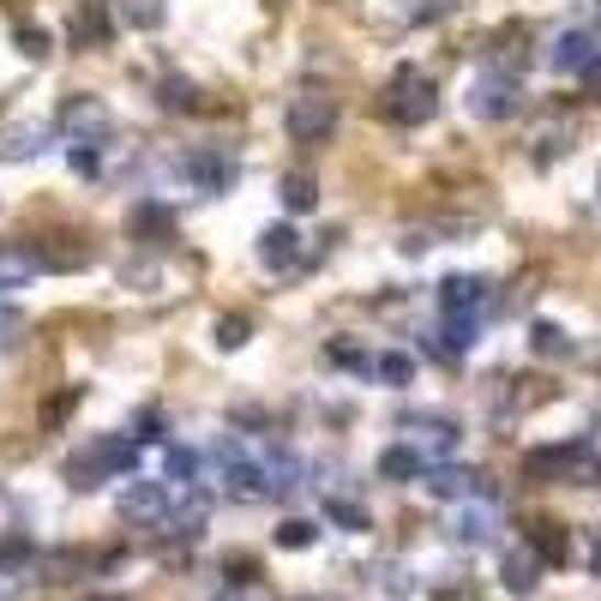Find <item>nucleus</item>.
<instances>
[{
	"mask_svg": "<svg viewBox=\"0 0 601 601\" xmlns=\"http://www.w3.org/2000/svg\"><path fill=\"white\" fill-rule=\"evenodd\" d=\"M138 469V439H121V433H102V439L91 445H79V452L67 457V488H79V493H91L102 488V481H121V476H133Z\"/></svg>",
	"mask_w": 601,
	"mask_h": 601,
	"instance_id": "nucleus-1",
	"label": "nucleus"
},
{
	"mask_svg": "<svg viewBox=\"0 0 601 601\" xmlns=\"http://www.w3.org/2000/svg\"><path fill=\"white\" fill-rule=\"evenodd\" d=\"M523 476H535V481H571V488H601V452L596 445H583V439H571V445H542V452H530L523 457Z\"/></svg>",
	"mask_w": 601,
	"mask_h": 601,
	"instance_id": "nucleus-2",
	"label": "nucleus"
},
{
	"mask_svg": "<svg viewBox=\"0 0 601 601\" xmlns=\"http://www.w3.org/2000/svg\"><path fill=\"white\" fill-rule=\"evenodd\" d=\"M211 469H216V481H223V493H235V500H265V464H259V452H247L241 439H216L211 445Z\"/></svg>",
	"mask_w": 601,
	"mask_h": 601,
	"instance_id": "nucleus-3",
	"label": "nucleus"
},
{
	"mask_svg": "<svg viewBox=\"0 0 601 601\" xmlns=\"http://www.w3.org/2000/svg\"><path fill=\"white\" fill-rule=\"evenodd\" d=\"M386 114H391L398 126H427L433 114H439V91H433L427 73H415V67H398V73H391V85H386Z\"/></svg>",
	"mask_w": 601,
	"mask_h": 601,
	"instance_id": "nucleus-4",
	"label": "nucleus"
},
{
	"mask_svg": "<svg viewBox=\"0 0 601 601\" xmlns=\"http://www.w3.org/2000/svg\"><path fill=\"white\" fill-rule=\"evenodd\" d=\"M398 433L427 457V464H445V457H457V445H464V427H457L452 415H433V409H409L398 421Z\"/></svg>",
	"mask_w": 601,
	"mask_h": 601,
	"instance_id": "nucleus-5",
	"label": "nucleus"
},
{
	"mask_svg": "<svg viewBox=\"0 0 601 601\" xmlns=\"http://www.w3.org/2000/svg\"><path fill=\"white\" fill-rule=\"evenodd\" d=\"M517 109H523V85H517V73H505V67H488L476 79V91H469V114H476V121H511Z\"/></svg>",
	"mask_w": 601,
	"mask_h": 601,
	"instance_id": "nucleus-6",
	"label": "nucleus"
},
{
	"mask_svg": "<svg viewBox=\"0 0 601 601\" xmlns=\"http://www.w3.org/2000/svg\"><path fill=\"white\" fill-rule=\"evenodd\" d=\"M181 175L199 187V193H229V187L241 181V157L223 151V145H199V151L181 157Z\"/></svg>",
	"mask_w": 601,
	"mask_h": 601,
	"instance_id": "nucleus-7",
	"label": "nucleus"
},
{
	"mask_svg": "<svg viewBox=\"0 0 601 601\" xmlns=\"http://www.w3.org/2000/svg\"><path fill=\"white\" fill-rule=\"evenodd\" d=\"M60 126H67L73 145H109L114 138V114L102 97H67L60 102Z\"/></svg>",
	"mask_w": 601,
	"mask_h": 601,
	"instance_id": "nucleus-8",
	"label": "nucleus"
},
{
	"mask_svg": "<svg viewBox=\"0 0 601 601\" xmlns=\"http://www.w3.org/2000/svg\"><path fill=\"white\" fill-rule=\"evenodd\" d=\"M331 133H337V102L325 91H307V97L289 102V138H296V145H325Z\"/></svg>",
	"mask_w": 601,
	"mask_h": 601,
	"instance_id": "nucleus-9",
	"label": "nucleus"
},
{
	"mask_svg": "<svg viewBox=\"0 0 601 601\" xmlns=\"http://www.w3.org/2000/svg\"><path fill=\"white\" fill-rule=\"evenodd\" d=\"M175 500H181V488H175V481H126V488H121V517H133V523H169Z\"/></svg>",
	"mask_w": 601,
	"mask_h": 601,
	"instance_id": "nucleus-10",
	"label": "nucleus"
},
{
	"mask_svg": "<svg viewBox=\"0 0 601 601\" xmlns=\"http://www.w3.org/2000/svg\"><path fill=\"white\" fill-rule=\"evenodd\" d=\"M421 488H427L433 500H457V505L464 500H493V481L481 476V469H457V464H433Z\"/></svg>",
	"mask_w": 601,
	"mask_h": 601,
	"instance_id": "nucleus-11",
	"label": "nucleus"
},
{
	"mask_svg": "<svg viewBox=\"0 0 601 601\" xmlns=\"http://www.w3.org/2000/svg\"><path fill=\"white\" fill-rule=\"evenodd\" d=\"M596 60H601V43H596L590 31H559L554 48H547V67H554L559 79H583Z\"/></svg>",
	"mask_w": 601,
	"mask_h": 601,
	"instance_id": "nucleus-12",
	"label": "nucleus"
},
{
	"mask_svg": "<svg viewBox=\"0 0 601 601\" xmlns=\"http://www.w3.org/2000/svg\"><path fill=\"white\" fill-rule=\"evenodd\" d=\"M259 464H265V500H289V493H301V481H307L301 457H289L283 445H259Z\"/></svg>",
	"mask_w": 601,
	"mask_h": 601,
	"instance_id": "nucleus-13",
	"label": "nucleus"
},
{
	"mask_svg": "<svg viewBox=\"0 0 601 601\" xmlns=\"http://www.w3.org/2000/svg\"><path fill=\"white\" fill-rule=\"evenodd\" d=\"M259 265L265 271H296L301 265V235L289 223H271V229H259Z\"/></svg>",
	"mask_w": 601,
	"mask_h": 601,
	"instance_id": "nucleus-14",
	"label": "nucleus"
},
{
	"mask_svg": "<svg viewBox=\"0 0 601 601\" xmlns=\"http://www.w3.org/2000/svg\"><path fill=\"white\" fill-rule=\"evenodd\" d=\"M24 583H31V542H24V535H7V542H0V601L24 596Z\"/></svg>",
	"mask_w": 601,
	"mask_h": 601,
	"instance_id": "nucleus-15",
	"label": "nucleus"
},
{
	"mask_svg": "<svg viewBox=\"0 0 601 601\" xmlns=\"http://www.w3.org/2000/svg\"><path fill=\"white\" fill-rule=\"evenodd\" d=\"M439 307H445V313H481V307H488V277H476V271L445 277V283H439Z\"/></svg>",
	"mask_w": 601,
	"mask_h": 601,
	"instance_id": "nucleus-16",
	"label": "nucleus"
},
{
	"mask_svg": "<svg viewBox=\"0 0 601 601\" xmlns=\"http://www.w3.org/2000/svg\"><path fill=\"white\" fill-rule=\"evenodd\" d=\"M500 583L511 596H530L535 583H542V554H535V547H505L500 554Z\"/></svg>",
	"mask_w": 601,
	"mask_h": 601,
	"instance_id": "nucleus-17",
	"label": "nucleus"
},
{
	"mask_svg": "<svg viewBox=\"0 0 601 601\" xmlns=\"http://www.w3.org/2000/svg\"><path fill=\"white\" fill-rule=\"evenodd\" d=\"M427 469L433 464L409 439H398V445H386V452H379V476H386V481H427Z\"/></svg>",
	"mask_w": 601,
	"mask_h": 601,
	"instance_id": "nucleus-18",
	"label": "nucleus"
},
{
	"mask_svg": "<svg viewBox=\"0 0 601 601\" xmlns=\"http://www.w3.org/2000/svg\"><path fill=\"white\" fill-rule=\"evenodd\" d=\"M530 349L542 355V361H571V355H578V343H571L566 325H554V319H535V325H530Z\"/></svg>",
	"mask_w": 601,
	"mask_h": 601,
	"instance_id": "nucleus-19",
	"label": "nucleus"
},
{
	"mask_svg": "<svg viewBox=\"0 0 601 601\" xmlns=\"http://www.w3.org/2000/svg\"><path fill=\"white\" fill-rule=\"evenodd\" d=\"M476 343H481V313H445V343H439V355H445V361L469 355Z\"/></svg>",
	"mask_w": 601,
	"mask_h": 601,
	"instance_id": "nucleus-20",
	"label": "nucleus"
},
{
	"mask_svg": "<svg viewBox=\"0 0 601 601\" xmlns=\"http://www.w3.org/2000/svg\"><path fill=\"white\" fill-rule=\"evenodd\" d=\"M452 542H464V547H488V542H493V511H488V505H469V511H457V523H452Z\"/></svg>",
	"mask_w": 601,
	"mask_h": 601,
	"instance_id": "nucleus-21",
	"label": "nucleus"
},
{
	"mask_svg": "<svg viewBox=\"0 0 601 601\" xmlns=\"http://www.w3.org/2000/svg\"><path fill=\"white\" fill-rule=\"evenodd\" d=\"M0 157H7V163H36V157H43V126H7Z\"/></svg>",
	"mask_w": 601,
	"mask_h": 601,
	"instance_id": "nucleus-22",
	"label": "nucleus"
},
{
	"mask_svg": "<svg viewBox=\"0 0 601 601\" xmlns=\"http://www.w3.org/2000/svg\"><path fill=\"white\" fill-rule=\"evenodd\" d=\"M277 199H283V211H289V216H307V211H319V187H313V175H283V187H277Z\"/></svg>",
	"mask_w": 601,
	"mask_h": 601,
	"instance_id": "nucleus-23",
	"label": "nucleus"
},
{
	"mask_svg": "<svg viewBox=\"0 0 601 601\" xmlns=\"http://www.w3.org/2000/svg\"><path fill=\"white\" fill-rule=\"evenodd\" d=\"M247 337H253V319H247V313H223V319H211V343H216L223 355L247 349Z\"/></svg>",
	"mask_w": 601,
	"mask_h": 601,
	"instance_id": "nucleus-24",
	"label": "nucleus"
},
{
	"mask_svg": "<svg viewBox=\"0 0 601 601\" xmlns=\"http://www.w3.org/2000/svg\"><path fill=\"white\" fill-rule=\"evenodd\" d=\"M163 481H175L181 493H193V481H199V452L169 445V452H163Z\"/></svg>",
	"mask_w": 601,
	"mask_h": 601,
	"instance_id": "nucleus-25",
	"label": "nucleus"
},
{
	"mask_svg": "<svg viewBox=\"0 0 601 601\" xmlns=\"http://www.w3.org/2000/svg\"><path fill=\"white\" fill-rule=\"evenodd\" d=\"M157 109H175V114H187V109H199V97H193V85L181 79V73H169V79H157Z\"/></svg>",
	"mask_w": 601,
	"mask_h": 601,
	"instance_id": "nucleus-26",
	"label": "nucleus"
},
{
	"mask_svg": "<svg viewBox=\"0 0 601 601\" xmlns=\"http://www.w3.org/2000/svg\"><path fill=\"white\" fill-rule=\"evenodd\" d=\"M319 517H325V523H337V530H349V535H361V530H367V511L355 505V500H343V493H337V500H325V505H319Z\"/></svg>",
	"mask_w": 601,
	"mask_h": 601,
	"instance_id": "nucleus-27",
	"label": "nucleus"
},
{
	"mask_svg": "<svg viewBox=\"0 0 601 601\" xmlns=\"http://www.w3.org/2000/svg\"><path fill=\"white\" fill-rule=\"evenodd\" d=\"M331 361H337L343 374H355V379H379V361L367 349H355V343H331Z\"/></svg>",
	"mask_w": 601,
	"mask_h": 601,
	"instance_id": "nucleus-28",
	"label": "nucleus"
},
{
	"mask_svg": "<svg viewBox=\"0 0 601 601\" xmlns=\"http://www.w3.org/2000/svg\"><path fill=\"white\" fill-rule=\"evenodd\" d=\"M121 24H133V31H157L163 0H121Z\"/></svg>",
	"mask_w": 601,
	"mask_h": 601,
	"instance_id": "nucleus-29",
	"label": "nucleus"
},
{
	"mask_svg": "<svg viewBox=\"0 0 601 601\" xmlns=\"http://www.w3.org/2000/svg\"><path fill=\"white\" fill-rule=\"evenodd\" d=\"M319 535H325V530H319L313 517H289L283 530H277V547H313Z\"/></svg>",
	"mask_w": 601,
	"mask_h": 601,
	"instance_id": "nucleus-30",
	"label": "nucleus"
},
{
	"mask_svg": "<svg viewBox=\"0 0 601 601\" xmlns=\"http://www.w3.org/2000/svg\"><path fill=\"white\" fill-rule=\"evenodd\" d=\"M457 0H398V12L409 24H427V19H445V12H452Z\"/></svg>",
	"mask_w": 601,
	"mask_h": 601,
	"instance_id": "nucleus-31",
	"label": "nucleus"
},
{
	"mask_svg": "<svg viewBox=\"0 0 601 601\" xmlns=\"http://www.w3.org/2000/svg\"><path fill=\"white\" fill-rule=\"evenodd\" d=\"M379 379H386V386H409V379H415V361H409L403 349L379 355Z\"/></svg>",
	"mask_w": 601,
	"mask_h": 601,
	"instance_id": "nucleus-32",
	"label": "nucleus"
},
{
	"mask_svg": "<svg viewBox=\"0 0 601 601\" xmlns=\"http://www.w3.org/2000/svg\"><path fill=\"white\" fill-rule=\"evenodd\" d=\"M109 36V24H102V7L97 0H85V12H79V31H73V43H102Z\"/></svg>",
	"mask_w": 601,
	"mask_h": 601,
	"instance_id": "nucleus-33",
	"label": "nucleus"
},
{
	"mask_svg": "<svg viewBox=\"0 0 601 601\" xmlns=\"http://www.w3.org/2000/svg\"><path fill=\"white\" fill-rule=\"evenodd\" d=\"M427 247H433V241H427V229H403V235H398V253H403V259H421Z\"/></svg>",
	"mask_w": 601,
	"mask_h": 601,
	"instance_id": "nucleus-34",
	"label": "nucleus"
},
{
	"mask_svg": "<svg viewBox=\"0 0 601 601\" xmlns=\"http://www.w3.org/2000/svg\"><path fill=\"white\" fill-rule=\"evenodd\" d=\"M19 55H24V60H43V55H48V36H43V31H19Z\"/></svg>",
	"mask_w": 601,
	"mask_h": 601,
	"instance_id": "nucleus-35",
	"label": "nucleus"
},
{
	"mask_svg": "<svg viewBox=\"0 0 601 601\" xmlns=\"http://www.w3.org/2000/svg\"><path fill=\"white\" fill-rule=\"evenodd\" d=\"M73 403H79V391H60V398H55V403L43 409V427H60V415H67Z\"/></svg>",
	"mask_w": 601,
	"mask_h": 601,
	"instance_id": "nucleus-36",
	"label": "nucleus"
},
{
	"mask_svg": "<svg viewBox=\"0 0 601 601\" xmlns=\"http://www.w3.org/2000/svg\"><path fill=\"white\" fill-rule=\"evenodd\" d=\"M67 163H73L79 175H97V145H73V151H67Z\"/></svg>",
	"mask_w": 601,
	"mask_h": 601,
	"instance_id": "nucleus-37",
	"label": "nucleus"
},
{
	"mask_svg": "<svg viewBox=\"0 0 601 601\" xmlns=\"http://www.w3.org/2000/svg\"><path fill=\"white\" fill-rule=\"evenodd\" d=\"M386 590H391V596H415V590H421V578H415V571H391Z\"/></svg>",
	"mask_w": 601,
	"mask_h": 601,
	"instance_id": "nucleus-38",
	"label": "nucleus"
},
{
	"mask_svg": "<svg viewBox=\"0 0 601 601\" xmlns=\"http://www.w3.org/2000/svg\"><path fill=\"white\" fill-rule=\"evenodd\" d=\"M138 439H163V415H157V409H145V415H138Z\"/></svg>",
	"mask_w": 601,
	"mask_h": 601,
	"instance_id": "nucleus-39",
	"label": "nucleus"
},
{
	"mask_svg": "<svg viewBox=\"0 0 601 601\" xmlns=\"http://www.w3.org/2000/svg\"><path fill=\"white\" fill-rule=\"evenodd\" d=\"M12 331H19V313H12L7 301H0V343H12Z\"/></svg>",
	"mask_w": 601,
	"mask_h": 601,
	"instance_id": "nucleus-40",
	"label": "nucleus"
},
{
	"mask_svg": "<svg viewBox=\"0 0 601 601\" xmlns=\"http://www.w3.org/2000/svg\"><path fill=\"white\" fill-rule=\"evenodd\" d=\"M590 571H596V578H601V530L590 535Z\"/></svg>",
	"mask_w": 601,
	"mask_h": 601,
	"instance_id": "nucleus-41",
	"label": "nucleus"
},
{
	"mask_svg": "<svg viewBox=\"0 0 601 601\" xmlns=\"http://www.w3.org/2000/svg\"><path fill=\"white\" fill-rule=\"evenodd\" d=\"M583 79H590V85H596V91H601V60H596V67H590V73H583Z\"/></svg>",
	"mask_w": 601,
	"mask_h": 601,
	"instance_id": "nucleus-42",
	"label": "nucleus"
},
{
	"mask_svg": "<svg viewBox=\"0 0 601 601\" xmlns=\"http://www.w3.org/2000/svg\"><path fill=\"white\" fill-rule=\"evenodd\" d=\"M596 193H601V175H596Z\"/></svg>",
	"mask_w": 601,
	"mask_h": 601,
	"instance_id": "nucleus-43",
	"label": "nucleus"
}]
</instances>
